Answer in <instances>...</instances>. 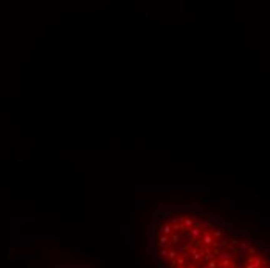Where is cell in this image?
<instances>
[{"label": "cell", "instance_id": "1", "mask_svg": "<svg viewBox=\"0 0 270 268\" xmlns=\"http://www.w3.org/2000/svg\"><path fill=\"white\" fill-rule=\"evenodd\" d=\"M149 245L158 268H270L256 231L185 200L155 208Z\"/></svg>", "mask_w": 270, "mask_h": 268}, {"label": "cell", "instance_id": "2", "mask_svg": "<svg viewBox=\"0 0 270 268\" xmlns=\"http://www.w3.org/2000/svg\"><path fill=\"white\" fill-rule=\"evenodd\" d=\"M48 268H98L96 265H92L90 262L68 253V251H61L53 262L48 265Z\"/></svg>", "mask_w": 270, "mask_h": 268}]
</instances>
